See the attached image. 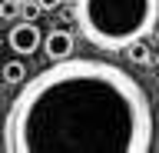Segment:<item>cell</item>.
Masks as SVG:
<instances>
[{
	"label": "cell",
	"instance_id": "obj_10",
	"mask_svg": "<svg viewBox=\"0 0 159 153\" xmlns=\"http://www.w3.org/2000/svg\"><path fill=\"white\" fill-rule=\"evenodd\" d=\"M20 3H27V0H20Z\"/></svg>",
	"mask_w": 159,
	"mask_h": 153
},
{
	"label": "cell",
	"instance_id": "obj_6",
	"mask_svg": "<svg viewBox=\"0 0 159 153\" xmlns=\"http://www.w3.org/2000/svg\"><path fill=\"white\" fill-rule=\"evenodd\" d=\"M23 80H27V67L20 60H7L3 63V83H7V87H20Z\"/></svg>",
	"mask_w": 159,
	"mask_h": 153
},
{
	"label": "cell",
	"instance_id": "obj_1",
	"mask_svg": "<svg viewBox=\"0 0 159 153\" xmlns=\"http://www.w3.org/2000/svg\"><path fill=\"white\" fill-rule=\"evenodd\" d=\"M156 120L129 70L103 60H53L20 83L3 110V153H149Z\"/></svg>",
	"mask_w": 159,
	"mask_h": 153
},
{
	"label": "cell",
	"instance_id": "obj_3",
	"mask_svg": "<svg viewBox=\"0 0 159 153\" xmlns=\"http://www.w3.org/2000/svg\"><path fill=\"white\" fill-rule=\"evenodd\" d=\"M7 47L17 53V57H30V53H37L40 47H43V33H40L37 20H20V23H13L10 33H7Z\"/></svg>",
	"mask_w": 159,
	"mask_h": 153
},
{
	"label": "cell",
	"instance_id": "obj_9",
	"mask_svg": "<svg viewBox=\"0 0 159 153\" xmlns=\"http://www.w3.org/2000/svg\"><path fill=\"white\" fill-rule=\"evenodd\" d=\"M37 3H40V7H43V10H57L60 3H63V0H37Z\"/></svg>",
	"mask_w": 159,
	"mask_h": 153
},
{
	"label": "cell",
	"instance_id": "obj_4",
	"mask_svg": "<svg viewBox=\"0 0 159 153\" xmlns=\"http://www.w3.org/2000/svg\"><path fill=\"white\" fill-rule=\"evenodd\" d=\"M73 47H76V37L70 30H50L47 37H43L47 60H66V57H73Z\"/></svg>",
	"mask_w": 159,
	"mask_h": 153
},
{
	"label": "cell",
	"instance_id": "obj_8",
	"mask_svg": "<svg viewBox=\"0 0 159 153\" xmlns=\"http://www.w3.org/2000/svg\"><path fill=\"white\" fill-rule=\"evenodd\" d=\"M20 13V0H0V17L10 20V17H17Z\"/></svg>",
	"mask_w": 159,
	"mask_h": 153
},
{
	"label": "cell",
	"instance_id": "obj_5",
	"mask_svg": "<svg viewBox=\"0 0 159 153\" xmlns=\"http://www.w3.org/2000/svg\"><path fill=\"white\" fill-rule=\"evenodd\" d=\"M126 57H129V63H136V67H149V63H152V50L146 47V40L129 43V47H126Z\"/></svg>",
	"mask_w": 159,
	"mask_h": 153
},
{
	"label": "cell",
	"instance_id": "obj_2",
	"mask_svg": "<svg viewBox=\"0 0 159 153\" xmlns=\"http://www.w3.org/2000/svg\"><path fill=\"white\" fill-rule=\"evenodd\" d=\"M73 20L93 47L119 53L159 23V0H73Z\"/></svg>",
	"mask_w": 159,
	"mask_h": 153
},
{
	"label": "cell",
	"instance_id": "obj_7",
	"mask_svg": "<svg viewBox=\"0 0 159 153\" xmlns=\"http://www.w3.org/2000/svg\"><path fill=\"white\" fill-rule=\"evenodd\" d=\"M40 13H43V7H40L37 0H27V3H20V20H37Z\"/></svg>",
	"mask_w": 159,
	"mask_h": 153
}]
</instances>
